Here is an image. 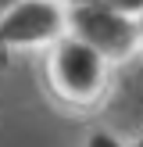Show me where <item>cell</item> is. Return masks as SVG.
Listing matches in <instances>:
<instances>
[{
    "instance_id": "6da1fadb",
    "label": "cell",
    "mask_w": 143,
    "mask_h": 147,
    "mask_svg": "<svg viewBox=\"0 0 143 147\" xmlns=\"http://www.w3.org/2000/svg\"><path fill=\"white\" fill-rule=\"evenodd\" d=\"M72 25H75V40H82L100 57H122L140 40V25L129 22V14L114 4H82V7H75L72 11Z\"/></svg>"
},
{
    "instance_id": "7a4b0ae2",
    "label": "cell",
    "mask_w": 143,
    "mask_h": 147,
    "mask_svg": "<svg viewBox=\"0 0 143 147\" xmlns=\"http://www.w3.org/2000/svg\"><path fill=\"white\" fill-rule=\"evenodd\" d=\"M50 79L61 97L75 104H90L104 86V57L82 40H61L50 57Z\"/></svg>"
},
{
    "instance_id": "3957f363",
    "label": "cell",
    "mask_w": 143,
    "mask_h": 147,
    "mask_svg": "<svg viewBox=\"0 0 143 147\" xmlns=\"http://www.w3.org/2000/svg\"><path fill=\"white\" fill-rule=\"evenodd\" d=\"M61 32V11L50 0H21L14 11L0 18V47L43 43Z\"/></svg>"
},
{
    "instance_id": "277c9868",
    "label": "cell",
    "mask_w": 143,
    "mask_h": 147,
    "mask_svg": "<svg viewBox=\"0 0 143 147\" xmlns=\"http://www.w3.org/2000/svg\"><path fill=\"white\" fill-rule=\"evenodd\" d=\"M86 147H122V144L114 140L111 133H93V136H90V144H86Z\"/></svg>"
},
{
    "instance_id": "5b68a950",
    "label": "cell",
    "mask_w": 143,
    "mask_h": 147,
    "mask_svg": "<svg viewBox=\"0 0 143 147\" xmlns=\"http://www.w3.org/2000/svg\"><path fill=\"white\" fill-rule=\"evenodd\" d=\"M79 7L82 4H114V7H132V4H143V0H75Z\"/></svg>"
},
{
    "instance_id": "8992f818",
    "label": "cell",
    "mask_w": 143,
    "mask_h": 147,
    "mask_svg": "<svg viewBox=\"0 0 143 147\" xmlns=\"http://www.w3.org/2000/svg\"><path fill=\"white\" fill-rule=\"evenodd\" d=\"M18 4H21V0H0V18H4L7 11H14V7H18Z\"/></svg>"
},
{
    "instance_id": "52a82bcc",
    "label": "cell",
    "mask_w": 143,
    "mask_h": 147,
    "mask_svg": "<svg viewBox=\"0 0 143 147\" xmlns=\"http://www.w3.org/2000/svg\"><path fill=\"white\" fill-rule=\"evenodd\" d=\"M140 40H143V22H140Z\"/></svg>"
},
{
    "instance_id": "ba28073f",
    "label": "cell",
    "mask_w": 143,
    "mask_h": 147,
    "mask_svg": "<svg viewBox=\"0 0 143 147\" xmlns=\"http://www.w3.org/2000/svg\"><path fill=\"white\" fill-rule=\"evenodd\" d=\"M136 147H143V140H140V144H136Z\"/></svg>"
}]
</instances>
